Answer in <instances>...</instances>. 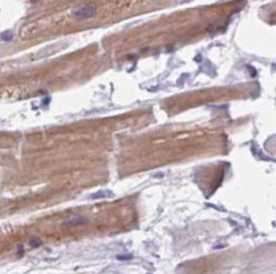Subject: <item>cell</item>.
Instances as JSON below:
<instances>
[{
  "label": "cell",
  "mask_w": 276,
  "mask_h": 274,
  "mask_svg": "<svg viewBox=\"0 0 276 274\" xmlns=\"http://www.w3.org/2000/svg\"><path fill=\"white\" fill-rule=\"evenodd\" d=\"M88 222V218L87 217H83V216H76V217H73L70 220L65 221L64 226H68V227H74V226H82V225H85Z\"/></svg>",
  "instance_id": "obj_2"
},
{
  "label": "cell",
  "mask_w": 276,
  "mask_h": 274,
  "mask_svg": "<svg viewBox=\"0 0 276 274\" xmlns=\"http://www.w3.org/2000/svg\"><path fill=\"white\" fill-rule=\"evenodd\" d=\"M104 193H106V192H99V193H96V194H93V196L92 197H90V198H102V197H106V194H104Z\"/></svg>",
  "instance_id": "obj_4"
},
{
  "label": "cell",
  "mask_w": 276,
  "mask_h": 274,
  "mask_svg": "<svg viewBox=\"0 0 276 274\" xmlns=\"http://www.w3.org/2000/svg\"><path fill=\"white\" fill-rule=\"evenodd\" d=\"M94 13H96V6L93 4H84L73 10L71 17L75 19H84V18H89V17L94 15Z\"/></svg>",
  "instance_id": "obj_1"
},
{
  "label": "cell",
  "mask_w": 276,
  "mask_h": 274,
  "mask_svg": "<svg viewBox=\"0 0 276 274\" xmlns=\"http://www.w3.org/2000/svg\"><path fill=\"white\" fill-rule=\"evenodd\" d=\"M29 245H31V248H40V246L42 245V241L38 237H32L29 240Z\"/></svg>",
  "instance_id": "obj_3"
},
{
  "label": "cell",
  "mask_w": 276,
  "mask_h": 274,
  "mask_svg": "<svg viewBox=\"0 0 276 274\" xmlns=\"http://www.w3.org/2000/svg\"><path fill=\"white\" fill-rule=\"evenodd\" d=\"M132 255H117V259L118 260H127V259H131Z\"/></svg>",
  "instance_id": "obj_5"
}]
</instances>
